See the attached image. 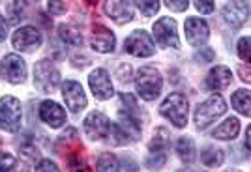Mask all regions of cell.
Returning a JSON list of instances; mask_svg holds the SVG:
<instances>
[{"label": "cell", "instance_id": "obj_1", "mask_svg": "<svg viewBox=\"0 0 251 172\" xmlns=\"http://www.w3.org/2000/svg\"><path fill=\"white\" fill-rule=\"evenodd\" d=\"M135 86L139 96L143 97L145 101H154L163 88V79L159 75L156 67L152 65H143L135 77Z\"/></svg>", "mask_w": 251, "mask_h": 172}, {"label": "cell", "instance_id": "obj_2", "mask_svg": "<svg viewBox=\"0 0 251 172\" xmlns=\"http://www.w3.org/2000/svg\"><path fill=\"white\" fill-rule=\"evenodd\" d=\"M21 101L13 96H4L0 99V129L8 133H17L21 129Z\"/></svg>", "mask_w": 251, "mask_h": 172}, {"label": "cell", "instance_id": "obj_3", "mask_svg": "<svg viewBox=\"0 0 251 172\" xmlns=\"http://www.w3.org/2000/svg\"><path fill=\"white\" fill-rule=\"evenodd\" d=\"M159 112L169 120L173 122L176 128H184L188 124V99L182 94H169L165 97V101L161 103L159 107Z\"/></svg>", "mask_w": 251, "mask_h": 172}, {"label": "cell", "instance_id": "obj_4", "mask_svg": "<svg viewBox=\"0 0 251 172\" xmlns=\"http://www.w3.org/2000/svg\"><path fill=\"white\" fill-rule=\"evenodd\" d=\"M34 85L43 94H51L60 85V73L49 60H40L34 65Z\"/></svg>", "mask_w": 251, "mask_h": 172}, {"label": "cell", "instance_id": "obj_5", "mask_svg": "<svg viewBox=\"0 0 251 172\" xmlns=\"http://www.w3.org/2000/svg\"><path fill=\"white\" fill-rule=\"evenodd\" d=\"M225 110H227V105H225L223 97L212 96V97H208L206 101H202L199 107L195 108V116H193V118H195L197 128L204 129V128H208L214 120L220 118Z\"/></svg>", "mask_w": 251, "mask_h": 172}, {"label": "cell", "instance_id": "obj_6", "mask_svg": "<svg viewBox=\"0 0 251 172\" xmlns=\"http://www.w3.org/2000/svg\"><path fill=\"white\" fill-rule=\"evenodd\" d=\"M124 49L126 53L133 54L137 58H148L156 53L154 42L145 30H135V32L129 34L124 42Z\"/></svg>", "mask_w": 251, "mask_h": 172}, {"label": "cell", "instance_id": "obj_7", "mask_svg": "<svg viewBox=\"0 0 251 172\" xmlns=\"http://www.w3.org/2000/svg\"><path fill=\"white\" fill-rule=\"evenodd\" d=\"M0 75L4 81H8L11 85H19L26 79V64L19 54H8L4 56L2 64H0Z\"/></svg>", "mask_w": 251, "mask_h": 172}, {"label": "cell", "instance_id": "obj_8", "mask_svg": "<svg viewBox=\"0 0 251 172\" xmlns=\"http://www.w3.org/2000/svg\"><path fill=\"white\" fill-rule=\"evenodd\" d=\"M154 36H156V42L165 49H178L180 47L176 22L169 17H161L159 21L154 22Z\"/></svg>", "mask_w": 251, "mask_h": 172}, {"label": "cell", "instance_id": "obj_9", "mask_svg": "<svg viewBox=\"0 0 251 172\" xmlns=\"http://www.w3.org/2000/svg\"><path fill=\"white\" fill-rule=\"evenodd\" d=\"M11 43L17 51L23 53H32V51H38L40 45H42V34L36 26H23L17 32L13 34Z\"/></svg>", "mask_w": 251, "mask_h": 172}, {"label": "cell", "instance_id": "obj_10", "mask_svg": "<svg viewBox=\"0 0 251 172\" xmlns=\"http://www.w3.org/2000/svg\"><path fill=\"white\" fill-rule=\"evenodd\" d=\"M84 133L90 140H103L109 137V131H111V122L109 118L101 114V112H90L86 118H84Z\"/></svg>", "mask_w": 251, "mask_h": 172}, {"label": "cell", "instance_id": "obj_11", "mask_svg": "<svg viewBox=\"0 0 251 172\" xmlns=\"http://www.w3.org/2000/svg\"><path fill=\"white\" fill-rule=\"evenodd\" d=\"M88 85H90V90H92V94H94L96 99H109V97H113L115 94V90H113V83H111V77L109 73L105 71V69H94L90 77H88Z\"/></svg>", "mask_w": 251, "mask_h": 172}, {"label": "cell", "instance_id": "obj_12", "mask_svg": "<svg viewBox=\"0 0 251 172\" xmlns=\"http://www.w3.org/2000/svg\"><path fill=\"white\" fill-rule=\"evenodd\" d=\"M62 97L68 108L72 112H79L86 107V96H84L83 86L75 81H66L62 85Z\"/></svg>", "mask_w": 251, "mask_h": 172}, {"label": "cell", "instance_id": "obj_13", "mask_svg": "<svg viewBox=\"0 0 251 172\" xmlns=\"http://www.w3.org/2000/svg\"><path fill=\"white\" fill-rule=\"evenodd\" d=\"M223 17H225V21L229 22L230 26H234V28L242 26L244 22L248 21V17H250L248 2L246 0H232V2H229L223 8Z\"/></svg>", "mask_w": 251, "mask_h": 172}, {"label": "cell", "instance_id": "obj_14", "mask_svg": "<svg viewBox=\"0 0 251 172\" xmlns=\"http://www.w3.org/2000/svg\"><path fill=\"white\" fill-rule=\"evenodd\" d=\"M40 118L49 128H60V126L66 124V110L58 103L47 99V101H43L42 105H40Z\"/></svg>", "mask_w": 251, "mask_h": 172}, {"label": "cell", "instance_id": "obj_15", "mask_svg": "<svg viewBox=\"0 0 251 172\" xmlns=\"http://www.w3.org/2000/svg\"><path fill=\"white\" fill-rule=\"evenodd\" d=\"M105 13L122 24L133 19V6L129 0H105Z\"/></svg>", "mask_w": 251, "mask_h": 172}, {"label": "cell", "instance_id": "obj_16", "mask_svg": "<svg viewBox=\"0 0 251 172\" xmlns=\"http://www.w3.org/2000/svg\"><path fill=\"white\" fill-rule=\"evenodd\" d=\"M90 45H92V49L98 51V53H113L116 45L115 34L111 32L109 28L98 24V26H94V30H92Z\"/></svg>", "mask_w": 251, "mask_h": 172}, {"label": "cell", "instance_id": "obj_17", "mask_svg": "<svg viewBox=\"0 0 251 172\" xmlns=\"http://www.w3.org/2000/svg\"><path fill=\"white\" fill-rule=\"evenodd\" d=\"M208 24L197 19V17H189L186 21V38L191 45H202V43L208 40Z\"/></svg>", "mask_w": 251, "mask_h": 172}, {"label": "cell", "instance_id": "obj_18", "mask_svg": "<svg viewBox=\"0 0 251 172\" xmlns=\"http://www.w3.org/2000/svg\"><path fill=\"white\" fill-rule=\"evenodd\" d=\"M230 81H232V73H230L229 67L216 65L208 73V77H206V86H208L210 90L218 92V90H225L230 85Z\"/></svg>", "mask_w": 251, "mask_h": 172}, {"label": "cell", "instance_id": "obj_19", "mask_svg": "<svg viewBox=\"0 0 251 172\" xmlns=\"http://www.w3.org/2000/svg\"><path fill=\"white\" fill-rule=\"evenodd\" d=\"M58 148H60V153L62 155H68L70 159L74 157L75 153H79V148H81V142H79V137H77V129L68 128L62 135L58 137Z\"/></svg>", "mask_w": 251, "mask_h": 172}, {"label": "cell", "instance_id": "obj_20", "mask_svg": "<svg viewBox=\"0 0 251 172\" xmlns=\"http://www.w3.org/2000/svg\"><path fill=\"white\" fill-rule=\"evenodd\" d=\"M238 133H240V122H238V118L230 116V118H227L223 124H220V128L214 129L212 137L220 140H230V139H234Z\"/></svg>", "mask_w": 251, "mask_h": 172}, {"label": "cell", "instance_id": "obj_21", "mask_svg": "<svg viewBox=\"0 0 251 172\" xmlns=\"http://www.w3.org/2000/svg\"><path fill=\"white\" fill-rule=\"evenodd\" d=\"M58 36H60V40L64 43H68V45H72V47H79L81 43H83V36H81V30L75 26V24H60L58 26Z\"/></svg>", "mask_w": 251, "mask_h": 172}, {"label": "cell", "instance_id": "obj_22", "mask_svg": "<svg viewBox=\"0 0 251 172\" xmlns=\"http://www.w3.org/2000/svg\"><path fill=\"white\" fill-rule=\"evenodd\" d=\"M232 107L244 116H251V92L250 90H236L230 97Z\"/></svg>", "mask_w": 251, "mask_h": 172}, {"label": "cell", "instance_id": "obj_23", "mask_svg": "<svg viewBox=\"0 0 251 172\" xmlns=\"http://www.w3.org/2000/svg\"><path fill=\"white\" fill-rule=\"evenodd\" d=\"M176 151L182 161L191 163L195 159V146H193V140L189 139V137H182V139L178 140Z\"/></svg>", "mask_w": 251, "mask_h": 172}, {"label": "cell", "instance_id": "obj_24", "mask_svg": "<svg viewBox=\"0 0 251 172\" xmlns=\"http://www.w3.org/2000/svg\"><path fill=\"white\" fill-rule=\"evenodd\" d=\"M201 161L204 163L206 167H220L223 163V151L214 148V146H208L201 151Z\"/></svg>", "mask_w": 251, "mask_h": 172}, {"label": "cell", "instance_id": "obj_25", "mask_svg": "<svg viewBox=\"0 0 251 172\" xmlns=\"http://www.w3.org/2000/svg\"><path fill=\"white\" fill-rule=\"evenodd\" d=\"M169 144V133L167 129H157L154 139L150 142V150L152 151H165Z\"/></svg>", "mask_w": 251, "mask_h": 172}, {"label": "cell", "instance_id": "obj_26", "mask_svg": "<svg viewBox=\"0 0 251 172\" xmlns=\"http://www.w3.org/2000/svg\"><path fill=\"white\" fill-rule=\"evenodd\" d=\"M96 169L98 171H118V159L113 153H101L96 161Z\"/></svg>", "mask_w": 251, "mask_h": 172}, {"label": "cell", "instance_id": "obj_27", "mask_svg": "<svg viewBox=\"0 0 251 172\" xmlns=\"http://www.w3.org/2000/svg\"><path fill=\"white\" fill-rule=\"evenodd\" d=\"M137 8L141 10L143 15H147V17H152V15H156L157 10H159V0H135Z\"/></svg>", "mask_w": 251, "mask_h": 172}, {"label": "cell", "instance_id": "obj_28", "mask_svg": "<svg viewBox=\"0 0 251 172\" xmlns=\"http://www.w3.org/2000/svg\"><path fill=\"white\" fill-rule=\"evenodd\" d=\"M26 10H28V4L26 0H15L13 4L10 6V15H11V21L17 22L19 19H23L26 15Z\"/></svg>", "mask_w": 251, "mask_h": 172}, {"label": "cell", "instance_id": "obj_29", "mask_svg": "<svg viewBox=\"0 0 251 172\" xmlns=\"http://www.w3.org/2000/svg\"><path fill=\"white\" fill-rule=\"evenodd\" d=\"M238 56L244 62L251 64V36H246L238 42Z\"/></svg>", "mask_w": 251, "mask_h": 172}, {"label": "cell", "instance_id": "obj_30", "mask_svg": "<svg viewBox=\"0 0 251 172\" xmlns=\"http://www.w3.org/2000/svg\"><path fill=\"white\" fill-rule=\"evenodd\" d=\"M165 161H167L165 151H152L150 157L147 159V167L148 169H159V167L165 165Z\"/></svg>", "mask_w": 251, "mask_h": 172}, {"label": "cell", "instance_id": "obj_31", "mask_svg": "<svg viewBox=\"0 0 251 172\" xmlns=\"http://www.w3.org/2000/svg\"><path fill=\"white\" fill-rule=\"evenodd\" d=\"M120 101L126 105V110L129 112V114H133V116H137L139 118V105H137V99L131 94H120Z\"/></svg>", "mask_w": 251, "mask_h": 172}, {"label": "cell", "instance_id": "obj_32", "mask_svg": "<svg viewBox=\"0 0 251 172\" xmlns=\"http://www.w3.org/2000/svg\"><path fill=\"white\" fill-rule=\"evenodd\" d=\"M21 155L30 163L40 159V151H38V148L34 144H25V146H21Z\"/></svg>", "mask_w": 251, "mask_h": 172}, {"label": "cell", "instance_id": "obj_33", "mask_svg": "<svg viewBox=\"0 0 251 172\" xmlns=\"http://www.w3.org/2000/svg\"><path fill=\"white\" fill-rule=\"evenodd\" d=\"M15 157L11 153L0 151V171H13L15 169Z\"/></svg>", "mask_w": 251, "mask_h": 172}, {"label": "cell", "instance_id": "obj_34", "mask_svg": "<svg viewBox=\"0 0 251 172\" xmlns=\"http://www.w3.org/2000/svg\"><path fill=\"white\" fill-rule=\"evenodd\" d=\"M214 58H216V53L212 49H201L199 53L195 54V62H199V64H210Z\"/></svg>", "mask_w": 251, "mask_h": 172}, {"label": "cell", "instance_id": "obj_35", "mask_svg": "<svg viewBox=\"0 0 251 172\" xmlns=\"http://www.w3.org/2000/svg\"><path fill=\"white\" fill-rule=\"evenodd\" d=\"M47 8H49V11L54 13V15H62L64 11L68 10V6H66L64 0H47Z\"/></svg>", "mask_w": 251, "mask_h": 172}, {"label": "cell", "instance_id": "obj_36", "mask_svg": "<svg viewBox=\"0 0 251 172\" xmlns=\"http://www.w3.org/2000/svg\"><path fill=\"white\" fill-rule=\"evenodd\" d=\"M169 10L173 11H186L189 6V0H165Z\"/></svg>", "mask_w": 251, "mask_h": 172}, {"label": "cell", "instance_id": "obj_37", "mask_svg": "<svg viewBox=\"0 0 251 172\" xmlns=\"http://www.w3.org/2000/svg\"><path fill=\"white\" fill-rule=\"evenodd\" d=\"M116 79H118L120 83H129V79H131V69H129V65H126V64H120V65H118V71H116Z\"/></svg>", "mask_w": 251, "mask_h": 172}, {"label": "cell", "instance_id": "obj_38", "mask_svg": "<svg viewBox=\"0 0 251 172\" xmlns=\"http://www.w3.org/2000/svg\"><path fill=\"white\" fill-rule=\"evenodd\" d=\"M195 2V8L201 13H212L214 11V0H193Z\"/></svg>", "mask_w": 251, "mask_h": 172}, {"label": "cell", "instance_id": "obj_39", "mask_svg": "<svg viewBox=\"0 0 251 172\" xmlns=\"http://www.w3.org/2000/svg\"><path fill=\"white\" fill-rule=\"evenodd\" d=\"M36 171H58V167H56V163L54 161H49V159H43V161L38 163V167H36Z\"/></svg>", "mask_w": 251, "mask_h": 172}, {"label": "cell", "instance_id": "obj_40", "mask_svg": "<svg viewBox=\"0 0 251 172\" xmlns=\"http://www.w3.org/2000/svg\"><path fill=\"white\" fill-rule=\"evenodd\" d=\"M6 36H8V22H6V19L0 13V42H4Z\"/></svg>", "mask_w": 251, "mask_h": 172}, {"label": "cell", "instance_id": "obj_41", "mask_svg": "<svg viewBox=\"0 0 251 172\" xmlns=\"http://www.w3.org/2000/svg\"><path fill=\"white\" fill-rule=\"evenodd\" d=\"M238 73H240L242 81H246V83H251V67L248 65V67H244L242 65L240 69H238Z\"/></svg>", "mask_w": 251, "mask_h": 172}, {"label": "cell", "instance_id": "obj_42", "mask_svg": "<svg viewBox=\"0 0 251 172\" xmlns=\"http://www.w3.org/2000/svg\"><path fill=\"white\" fill-rule=\"evenodd\" d=\"M246 146L251 150V126L248 128V131H246Z\"/></svg>", "mask_w": 251, "mask_h": 172}, {"label": "cell", "instance_id": "obj_43", "mask_svg": "<svg viewBox=\"0 0 251 172\" xmlns=\"http://www.w3.org/2000/svg\"><path fill=\"white\" fill-rule=\"evenodd\" d=\"M86 2H88V4H96V2H98V0H86Z\"/></svg>", "mask_w": 251, "mask_h": 172}]
</instances>
